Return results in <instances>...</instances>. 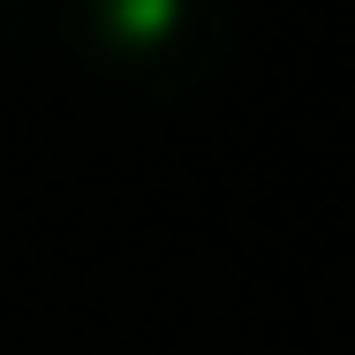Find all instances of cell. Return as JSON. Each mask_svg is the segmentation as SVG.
I'll return each mask as SVG.
<instances>
[{
  "label": "cell",
  "instance_id": "1",
  "mask_svg": "<svg viewBox=\"0 0 355 355\" xmlns=\"http://www.w3.org/2000/svg\"><path fill=\"white\" fill-rule=\"evenodd\" d=\"M46 23L83 76L144 106L205 98L242 46V0H53Z\"/></svg>",
  "mask_w": 355,
  "mask_h": 355
},
{
  "label": "cell",
  "instance_id": "2",
  "mask_svg": "<svg viewBox=\"0 0 355 355\" xmlns=\"http://www.w3.org/2000/svg\"><path fill=\"white\" fill-rule=\"evenodd\" d=\"M53 0H0V31H23V23H46Z\"/></svg>",
  "mask_w": 355,
  "mask_h": 355
}]
</instances>
